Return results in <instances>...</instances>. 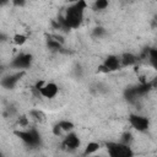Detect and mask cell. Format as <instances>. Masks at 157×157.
<instances>
[{
	"label": "cell",
	"instance_id": "cell-15",
	"mask_svg": "<svg viewBox=\"0 0 157 157\" xmlns=\"http://www.w3.org/2000/svg\"><path fill=\"white\" fill-rule=\"evenodd\" d=\"M31 115H32V118L33 119H36L37 121H44L45 120V115L43 114V112H40V110H31Z\"/></svg>",
	"mask_w": 157,
	"mask_h": 157
},
{
	"label": "cell",
	"instance_id": "cell-5",
	"mask_svg": "<svg viewBox=\"0 0 157 157\" xmlns=\"http://www.w3.org/2000/svg\"><path fill=\"white\" fill-rule=\"evenodd\" d=\"M129 121L131 124V126L134 129H136L137 131H145L148 129V125H150V121L146 117H141V115H130L129 118Z\"/></svg>",
	"mask_w": 157,
	"mask_h": 157
},
{
	"label": "cell",
	"instance_id": "cell-1",
	"mask_svg": "<svg viewBox=\"0 0 157 157\" xmlns=\"http://www.w3.org/2000/svg\"><path fill=\"white\" fill-rule=\"evenodd\" d=\"M87 7V4L85 0H78L76 2H74L65 12L64 17H60L59 20V27L64 28V29H69V28H77L82 20H83V12L85 9Z\"/></svg>",
	"mask_w": 157,
	"mask_h": 157
},
{
	"label": "cell",
	"instance_id": "cell-22",
	"mask_svg": "<svg viewBox=\"0 0 157 157\" xmlns=\"http://www.w3.org/2000/svg\"><path fill=\"white\" fill-rule=\"evenodd\" d=\"M70 2H76V1H78V0H69Z\"/></svg>",
	"mask_w": 157,
	"mask_h": 157
},
{
	"label": "cell",
	"instance_id": "cell-8",
	"mask_svg": "<svg viewBox=\"0 0 157 157\" xmlns=\"http://www.w3.org/2000/svg\"><path fill=\"white\" fill-rule=\"evenodd\" d=\"M23 72H16V74H11V75H7V76H4L2 80H1V86L4 88H13L16 86V83L18 82V80L21 78Z\"/></svg>",
	"mask_w": 157,
	"mask_h": 157
},
{
	"label": "cell",
	"instance_id": "cell-11",
	"mask_svg": "<svg viewBox=\"0 0 157 157\" xmlns=\"http://www.w3.org/2000/svg\"><path fill=\"white\" fill-rule=\"evenodd\" d=\"M98 148H99V144H98V142H90V144L86 146L83 155H85V156H87V155H92V153H94Z\"/></svg>",
	"mask_w": 157,
	"mask_h": 157
},
{
	"label": "cell",
	"instance_id": "cell-6",
	"mask_svg": "<svg viewBox=\"0 0 157 157\" xmlns=\"http://www.w3.org/2000/svg\"><path fill=\"white\" fill-rule=\"evenodd\" d=\"M121 61H120V58L115 56V55H108L105 59H104V63L102 65V69L104 71H114L117 69H119Z\"/></svg>",
	"mask_w": 157,
	"mask_h": 157
},
{
	"label": "cell",
	"instance_id": "cell-20",
	"mask_svg": "<svg viewBox=\"0 0 157 157\" xmlns=\"http://www.w3.org/2000/svg\"><path fill=\"white\" fill-rule=\"evenodd\" d=\"M12 1V4L15 5V6H17V7H22V6H25V4H26V0H11Z\"/></svg>",
	"mask_w": 157,
	"mask_h": 157
},
{
	"label": "cell",
	"instance_id": "cell-9",
	"mask_svg": "<svg viewBox=\"0 0 157 157\" xmlns=\"http://www.w3.org/2000/svg\"><path fill=\"white\" fill-rule=\"evenodd\" d=\"M64 146L65 147H67V148H71V150H75V148H77L78 146H80V139L77 137V135L75 134V132H72V131H70L66 136H65V139H64Z\"/></svg>",
	"mask_w": 157,
	"mask_h": 157
},
{
	"label": "cell",
	"instance_id": "cell-12",
	"mask_svg": "<svg viewBox=\"0 0 157 157\" xmlns=\"http://www.w3.org/2000/svg\"><path fill=\"white\" fill-rule=\"evenodd\" d=\"M148 59H150V64L152 65V67L157 70V49L148 50Z\"/></svg>",
	"mask_w": 157,
	"mask_h": 157
},
{
	"label": "cell",
	"instance_id": "cell-21",
	"mask_svg": "<svg viewBox=\"0 0 157 157\" xmlns=\"http://www.w3.org/2000/svg\"><path fill=\"white\" fill-rule=\"evenodd\" d=\"M9 1H10V0H0V5H1V6H5Z\"/></svg>",
	"mask_w": 157,
	"mask_h": 157
},
{
	"label": "cell",
	"instance_id": "cell-14",
	"mask_svg": "<svg viewBox=\"0 0 157 157\" xmlns=\"http://www.w3.org/2000/svg\"><path fill=\"white\" fill-rule=\"evenodd\" d=\"M26 42H27V37H26L25 34L17 33V34L13 36V43H15V44H17V45H23Z\"/></svg>",
	"mask_w": 157,
	"mask_h": 157
},
{
	"label": "cell",
	"instance_id": "cell-17",
	"mask_svg": "<svg viewBox=\"0 0 157 157\" xmlns=\"http://www.w3.org/2000/svg\"><path fill=\"white\" fill-rule=\"evenodd\" d=\"M104 33H105V29L103 27H96L93 29V32H92L93 37H98V38L102 37V36H104Z\"/></svg>",
	"mask_w": 157,
	"mask_h": 157
},
{
	"label": "cell",
	"instance_id": "cell-4",
	"mask_svg": "<svg viewBox=\"0 0 157 157\" xmlns=\"http://www.w3.org/2000/svg\"><path fill=\"white\" fill-rule=\"evenodd\" d=\"M32 60H33V56L28 53H21L18 54L12 61H11V67L13 69H17V70H25L27 67L31 66L32 64Z\"/></svg>",
	"mask_w": 157,
	"mask_h": 157
},
{
	"label": "cell",
	"instance_id": "cell-18",
	"mask_svg": "<svg viewBox=\"0 0 157 157\" xmlns=\"http://www.w3.org/2000/svg\"><path fill=\"white\" fill-rule=\"evenodd\" d=\"M131 140H132V137H131V134H129V132H125V134H123L120 142H123V144H125V145H129Z\"/></svg>",
	"mask_w": 157,
	"mask_h": 157
},
{
	"label": "cell",
	"instance_id": "cell-2",
	"mask_svg": "<svg viewBox=\"0 0 157 157\" xmlns=\"http://www.w3.org/2000/svg\"><path fill=\"white\" fill-rule=\"evenodd\" d=\"M107 151L110 157H131L134 152L123 142H107Z\"/></svg>",
	"mask_w": 157,
	"mask_h": 157
},
{
	"label": "cell",
	"instance_id": "cell-3",
	"mask_svg": "<svg viewBox=\"0 0 157 157\" xmlns=\"http://www.w3.org/2000/svg\"><path fill=\"white\" fill-rule=\"evenodd\" d=\"M16 135L28 146L36 147L40 144V135L36 129H27V130H21L16 131Z\"/></svg>",
	"mask_w": 157,
	"mask_h": 157
},
{
	"label": "cell",
	"instance_id": "cell-7",
	"mask_svg": "<svg viewBox=\"0 0 157 157\" xmlns=\"http://www.w3.org/2000/svg\"><path fill=\"white\" fill-rule=\"evenodd\" d=\"M58 91H59L58 86H56L55 83H53V82L44 83V85L38 90L39 94H42V96L45 97V98H53V97H55L56 93H58Z\"/></svg>",
	"mask_w": 157,
	"mask_h": 157
},
{
	"label": "cell",
	"instance_id": "cell-19",
	"mask_svg": "<svg viewBox=\"0 0 157 157\" xmlns=\"http://www.w3.org/2000/svg\"><path fill=\"white\" fill-rule=\"evenodd\" d=\"M18 124H20L21 126H23V128H25V126H27V125H28V119H27L26 117H21V118L18 119Z\"/></svg>",
	"mask_w": 157,
	"mask_h": 157
},
{
	"label": "cell",
	"instance_id": "cell-16",
	"mask_svg": "<svg viewBox=\"0 0 157 157\" xmlns=\"http://www.w3.org/2000/svg\"><path fill=\"white\" fill-rule=\"evenodd\" d=\"M108 0H96L94 1V7L96 10H104L108 7Z\"/></svg>",
	"mask_w": 157,
	"mask_h": 157
},
{
	"label": "cell",
	"instance_id": "cell-10",
	"mask_svg": "<svg viewBox=\"0 0 157 157\" xmlns=\"http://www.w3.org/2000/svg\"><path fill=\"white\" fill-rule=\"evenodd\" d=\"M120 61H121V65L130 66V65H134L137 61V58L131 53H124L121 55V58H120Z\"/></svg>",
	"mask_w": 157,
	"mask_h": 157
},
{
	"label": "cell",
	"instance_id": "cell-13",
	"mask_svg": "<svg viewBox=\"0 0 157 157\" xmlns=\"http://www.w3.org/2000/svg\"><path fill=\"white\" fill-rule=\"evenodd\" d=\"M60 125V128L63 129V131H66V132H70L72 129H74V124L69 120H61L58 123Z\"/></svg>",
	"mask_w": 157,
	"mask_h": 157
}]
</instances>
